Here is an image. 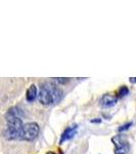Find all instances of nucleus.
I'll use <instances>...</instances> for the list:
<instances>
[{"instance_id": "3", "label": "nucleus", "mask_w": 136, "mask_h": 154, "mask_svg": "<svg viewBox=\"0 0 136 154\" xmlns=\"http://www.w3.org/2000/svg\"><path fill=\"white\" fill-rule=\"evenodd\" d=\"M39 135V125L36 122H29L24 125L22 131L21 140L23 141H33Z\"/></svg>"}, {"instance_id": "1", "label": "nucleus", "mask_w": 136, "mask_h": 154, "mask_svg": "<svg viewBox=\"0 0 136 154\" xmlns=\"http://www.w3.org/2000/svg\"><path fill=\"white\" fill-rule=\"evenodd\" d=\"M23 111L19 107H11L6 112V128L3 131L4 138L6 140H21L22 131H23L24 125L23 119Z\"/></svg>"}, {"instance_id": "8", "label": "nucleus", "mask_w": 136, "mask_h": 154, "mask_svg": "<svg viewBox=\"0 0 136 154\" xmlns=\"http://www.w3.org/2000/svg\"><path fill=\"white\" fill-rule=\"evenodd\" d=\"M128 94H129V88H127V86H122V88H120V91H119V97H125L127 96Z\"/></svg>"}, {"instance_id": "9", "label": "nucleus", "mask_w": 136, "mask_h": 154, "mask_svg": "<svg viewBox=\"0 0 136 154\" xmlns=\"http://www.w3.org/2000/svg\"><path fill=\"white\" fill-rule=\"evenodd\" d=\"M54 82L58 84H65L67 82H69V78H55L54 79Z\"/></svg>"}, {"instance_id": "10", "label": "nucleus", "mask_w": 136, "mask_h": 154, "mask_svg": "<svg viewBox=\"0 0 136 154\" xmlns=\"http://www.w3.org/2000/svg\"><path fill=\"white\" fill-rule=\"evenodd\" d=\"M132 125H133L132 122H129V123H126V125H122V126H120V128H119V131H127L128 128H129L130 126Z\"/></svg>"}, {"instance_id": "7", "label": "nucleus", "mask_w": 136, "mask_h": 154, "mask_svg": "<svg viewBox=\"0 0 136 154\" xmlns=\"http://www.w3.org/2000/svg\"><path fill=\"white\" fill-rule=\"evenodd\" d=\"M36 98H37V86L35 84H31L30 88L27 89L26 99L28 102H33L35 101Z\"/></svg>"}, {"instance_id": "12", "label": "nucleus", "mask_w": 136, "mask_h": 154, "mask_svg": "<svg viewBox=\"0 0 136 154\" xmlns=\"http://www.w3.org/2000/svg\"><path fill=\"white\" fill-rule=\"evenodd\" d=\"M100 119L99 118H96V119H93V120H91V122L92 123H94V122H100Z\"/></svg>"}, {"instance_id": "11", "label": "nucleus", "mask_w": 136, "mask_h": 154, "mask_svg": "<svg viewBox=\"0 0 136 154\" xmlns=\"http://www.w3.org/2000/svg\"><path fill=\"white\" fill-rule=\"evenodd\" d=\"M129 80H130L131 83H136V78H135V77H131Z\"/></svg>"}, {"instance_id": "6", "label": "nucleus", "mask_w": 136, "mask_h": 154, "mask_svg": "<svg viewBox=\"0 0 136 154\" xmlns=\"http://www.w3.org/2000/svg\"><path fill=\"white\" fill-rule=\"evenodd\" d=\"M118 101V97L115 95H111V94H107L100 99V106L105 107V108H110L115 105Z\"/></svg>"}, {"instance_id": "4", "label": "nucleus", "mask_w": 136, "mask_h": 154, "mask_svg": "<svg viewBox=\"0 0 136 154\" xmlns=\"http://www.w3.org/2000/svg\"><path fill=\"white\" fill-rule=\"evenodd\" d=\"M112 142L115 145V154H126L129 151V142L124 136H115L112 139Z\"/></svg>"}, {"instance_id": "5", "label": "nucleus", "mask_w": 136, "mask_h": 154, "mask_svg": "<svg viewBox=\"0 0 136 154\" xmlns=\"http://www.w3.org/2000/svg\"><path fill=\"white\" fill-rule=\"evenodd\" d=\"M78 131V126L77 125H73V126H69L67 128L64 133L61 134V140H59V144H63L64 142L66 141L70 140V139H73L74 137L76 136Z\"/></svg>"}, {"instance_id": "2", "label": "nucleus", "mask_w": 136, "mask_h": 154, "mask_svg": "<svg viewBox=\"0 0 136 154\" xmlns=\"http://www.w3.org/2000/svg\"><path fill=\"white\" fill-rule=\"evenodd\" d=\"M64 93L55 84L51 82L43 83L40 86L38 94L39 102L43 105H54L63 99Z\"/></svg>"}]
</instances>
